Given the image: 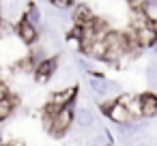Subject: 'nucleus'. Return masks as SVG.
Wrapping results in <instances>:
<instances>
[{
	"instance_id": "a211bd4d",
	"label": "nucleus",
	"mask_w": 157,
	"mask_h": 146,
	"mask_svg": "<svg viewBox=\"0 0 157 146\" xmlns=\"http://www.w3.org/2000/svg\"><path fill=\"white\" fill-rule=\"evenodd\" d=\"M7 2H13V5H20V2H22V0H7Z\"/></svg>"
},
{
	"instance_id": "423d86ee",
	"label": "nucleus",
	"mask_w": 157,
	"mask_h": 146,
	"mask_svg": "<svg viewBox=\"0 0 157 146\" xmlns=\"http://www.w3.org/2000/svg\"><path fill=\"white\" fill-rule=\"evenodd\" d=\"M75 97H78V86H69V88H63V90H54V92H50L48 103L54 105V107H65V105L75 103Z\"/></svg>"
},
{
	"instance_id": "7ed1b4c3",
	"label": "nucleus",
	"mask_w": 157,
	"mask_h": 146,
	"mask_svg": "<svg viewBox=\"0 0 157 146\" xmlns=\"http://www.w3.org/2000/svg\"><path fill=\"white\" fill-rule=\"evenodd\" d=\"M99 107H101V116H105V118H108V120H112L114 125L131 122V116L125 112V107H123L116 99H112V101H108V103H101Z\"/></svg>"
},
{
	"instance_id": "9b49d317",
	"label": "nucleus",
	"mask_w": 157,
	"mask_h": 146,
	"mask_svg": "<svg viewBox=\"0 0 157 146\" xmlns=\"http://www.w3.org/2000/svg\"><path fill=\"white\" fill-rule=\"evenodd\" d=\"M13 110H15V99H13V95L0 101V122L7 120V118L13 114Z\"/></svg>"
},
{
	"instance_id": "9d476101",
	"label": "nucleus",
	"mask_w": 157,
	"mask_h": 146,
	"mask_svg": "<svg viewBox=\"0 0 157 146\" xmlns=\"http://www.w3.org/2000/svg\"><path fill=\"white\" fill-rule=\"evenodd\" d=\"M24 20L30 22L35 28H41V24H43V13H41V9H39L37 2H28V7L24 9Z\"/></svg>"
},
{
	"instance_id": "6e6552de",
	"label": "nucleus",
	"mask_w": 157,
	"mask_h": 146,
	"mask_svg": "<svg viewBox=\"0 0 157 146\" xmlns=\"http://www.w3.org/2000/svg\"><path fill=\"white\" fill-rule=\"evenodd\" d=\"M56 69H58V58L56 56H50V58H45L43 62H39L35 69H33V73H35V77H37V82H50L52 80V75L56 73Z\"/></svg>"
},
{
	"instance_id": "f3484780",
	"label": "nucleus",
	"mask_w": 157,
	"mask_h": 146,
	"mask_svg": "<svg viewBox=\"0 0 157 146\" xmlns=\"http://www.w3.org/2000/svg\"><path fill=\"white\" fill-rule=\"evenodd\" d=\"M151 84H155V86H157V62H155V75H153V82H151Z\"/></svg>"
},
{
	"instance_id": "ddd939ff",
	"label": "nucleus",
	"mask_w": 157,
	"mask_h": 146,
	"mask_svg": "<svg viewBox=\"0 0 157 146\" xmlns=\"http://www.w3.org/2000/svg\"><path fill=\"white\" fill-rule=\"evenodd\" d=\"M146 2L148 0H127V5L131 11H146Z\"/></svg>"
},
{
	"instance_id": "dca6fc26",
	"label": "nucleus",
	"mask_w": 157,
	"mask_h": 146,
	"mask_svg": "<svg viewBox=\"0 0 157 146\" xmlns=\"http://www.w3.org/2000/svg\"><path fill=\"white\" fill-rule=\"evenodd\" d=\"M148 47H151V52H153V54H155V56H157V37H155V39H153V43H151V45H148Z\"/></svg>"
},
{
	"instance_id": "f03ea898",
	"label": "nucleus",
	"mask_w": 157,
	"mask_h": 146,
	"mask_svg": "<svg viewBox=\"0 0 157 146\" xmlns=\"http://www.w3.org/2000/svg\"><path fill=\"white\" fill-rule=\"evenodd\" d=\"M86 86L93 92V97H97V99H105V97L114 95V90L121 88L118 82H112L108 77H90V75L86 77Z\"/></svg>"
},
{
	"instance_id": "4468645a",
	"label": "nucleus",
	"mask_w": 157,
	"mask_h": 146,
	"mask_svg": "<svg viewBox=\"0 0 157 146\" xmlns=\"http://www.w3.org/2000/svg\"><path fill=\"white\" fill-rule=\"evenodd\" d=\"M7 97H11V90H9V86H7V84L0 82V101L7 99Z\"/></svg>"
},
{
	"instance_id": "f257e3e1",
	"label": "nucleus",
	"mask_w": 157,
	"mask_h": 146,
	"mask_svg": "<svg viewBox=\"0 0 157 146\" xmlns=\"http://www.w3.org/2000/svg\"><path fill=\"white\" fill-rule=\"evenodd\" d=\"M73 110H75V103L60 107V110H58V112L52 116L48 131H50L54 137H60V135H65V133H67V131L73 127Z\"/></svg>"
},
{
	"instance_id": "f8f14e48",
	"label": "nucleus",
	"mask_w": 157,
	"mask_h": 146,
	"mask_svg": "<svg viewBox=\"0 0 157 146\" xmlns=\"http://www.w3.org/2000/svg\"><path fill=\"white\" fill-rule=\"evenodd\" d=\"M48 2H50V7H52L54 11L69 13V11L73 9V5H75V0H48Z\"/></svg>"
},
{
	"instance_id": "1a4fd4ad",
	"label": "nucleus",
	"mask_w": 157,
	"mask_h": 146,
	"mask_svg": "<svg viewBox=\"0 0 157 146\" xmlns=\"http://www.w3.org/2000/svg\"><path fill=\"white\" fill-rule=\"evenodd\" d=\"M155 116H157V95L155 92L140 95V118L151 120Z\"/></svg>"
},
{
	"instance_id": "6ab92c4d",
	"label": "nucleus",
	"mask_w": 157,
	"mask_h": 146,
	"mask_svg": "<svg viewBox=\"0 0 157 146\" xmlns=\"http://www.w3.org/2000/svg\"><path fill=\"white\" fill-rule=\"evenodd\" d=\"M0 22H2V15H0Z\"/></svg>"
},
{
	"instance_id": "39448f33",
	"label": "nucleus",
	"mask_w": 157,
	"mask_h": 146,
	"mask_svg": "<svg viewBox=\"0 0 157 146\" xmlns=\"http://www.w3.org/2000/svg\"><path fill=\"white\" fill-rule=\"evenodd\" d=\"M15 37H17V41L22 43V45H35L37 43V39H39V28H35L30 22H26L24 17L15 24Z\"/></svg>"
},
{
	"instance_id": "0eeeda50",
	"label": "nucleus",
	"mask_w": 157,
	"mask_h": 146,
	"mask_svg": "<svg viewBox=\"0 0 157 146\" xmlns=\"http://www.w3.org/2000/svg\"><path fill=\"white\" fill-rule=\"evenodd\" d=\"M116 101L125 107V112L131 116V120H140V95L133 92H118Z\"/></svg>"
},
{
	"instance_id": "20e7f679",
	"label": "nucleus",
	"mask_w": 157,
	"mask_h": 146,
	"mask_svg": "<svg viewBox=\"0 0 157 146\" xmlns=\"http://www.w3.org/2000/svg\"><path fill=\"white\" fill-rule=\"evenodd\" d=\"M73 122L80 131H93L97 127V114L88 105H80L73 110Z\"/></svg>"
},
{
	"instance_id": "2eb2a0df",
	"label": "nucleus",
	"mask_w": 157,
	"mask_h": 146,
	"mask_svg": "<svg viewBox=\"0 0 157 146\" xmlns=\"http://www.w3.org/2000/svg\"><path fill=\"white\" fill-rule=\"evenodd\" d=\"M2 146H24V142L22 140H7Z\"/></svg>"
}]
</instances>
